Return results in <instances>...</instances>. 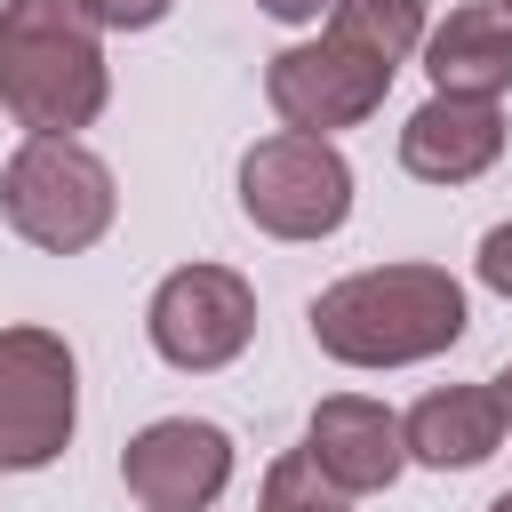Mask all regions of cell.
Listing matches in <instances>:
<instances>
[{
	"label": "cell",
	"mask_w": 512,
	"mask_h": 512,
	"mask_svg": "<svg viewBox=\"0 0 512 512\" xmlns=\"http://www.w3.org/2000/svg\"><path fill=\"white\" fill-rule=\"evenodd\" d=\"M120 480L144 512H208L232 488V432L208 416H160L120 448Z\"/></svg>",
	"instance_id": "obj_8"
},
{
	"label": "cell",
	"mask_w": 512,
	"mask_h": 512,
	"mask_svg": "<svg viewBox=\"0 0 512 512\" xmlns=\"http://www.w3.org/2000/svg\"><path fill=\"white\" fill-rule=\"evenodd\" d=\"M80 360L56 328H0V472H40L72 448Z\"/></svg>",
	"instance_id": "obj_5"
},
{
	"label": "cell",
	"mask_w": 512,
	"mask_h": 512,
	"mask_svg": "<svg viewBox=\"0 0 512 512\" xmlns=\"http://www.w3.org/2000/svg\"><path fill=\"white\" fill-rule=\"evenodd\" d=\"M240 216L272 240H328L352 216V160L328 136H256L240 152Z\"/></svg>",
	"instance_id": "obj_4"
},
{
	"label": "cell",
	"mask_w": 512,
	"mask_h": 512,
	"mask_svg": "<svg viewBox=\"0 0 512 512\" xmlns=\"http://www.w3.org/2000/svg\"><path fill=\"white\" fill-rule=\"evenodd\" d=\"M0 216L40 256H80L112 232L120 192H112V168L80 136H24L0 168Z\"/></svg>",
	"instance_id": "obj_3"
},
{
	"label": "cell",
	"mask_w": 512,
	"mask_h": 512,
	"mask_svg": "<svg viewBox=\"0 0 512 512\" xmlns=\"http://www.w3.org/2000/svg\"><path fill=\"white\" fill-rule=\"evenodd\" d=\"M424 80L432 96H464V104H504L512 96V16L496 0L448 8L440 24H424Z\"/></svg>",
	"instance_id": "obj_10"
},
{
	"label": "cell",
	"mask_w": 512,
	"mask_h": 512,
	"mask_svg": "<svg viewBox=\"0 0 512 512\" xmlns=\"http://www.w3.org/2000/svg\"><path fill=\"white\" fill-rule=\"evenodd\" d=\"M304 456L336 496H384L408 472L400 416L384 400H368V392H328L312 408V424H304Z\"/></svg>",
	"instance_id": "obj_9"
},
{
	"label": "cell",
	"mask_w": 512,
	"mask_h": 512,
	"mask_svg": "<svg viewBox=\"0 0 512 512\" xmlns=\"http://www.w3.org/2000/svg\"><path fill=\"white\" fill-rule=\"evenodd\" d=\"M144 336L184 376L232 368L248 352V336H256V288H248V272H232V264H176L152 288V304H144Z\"/></svg>",
	"instance_id": "obj_6"
},
{
	"label": "cell",
	"mask_w": 512,
	"mask_h": 512,
	"mask_svg": "<svg viewBox=\"0 0 512 512\" xmlns=\"http://www.w3.org/2000/svg\"><path fill=\"white\" fill-rule=\"evenodd\" d=\"M472 272H480V288H488V296H504V304H512V224L480 232V256H472Z\"/></svg>",
	"instance_id": "obj_15"
},
{
	"label": "cell",
	"mask_w": 512,
	"mask_h": 512,
	"mask_svg": "<svg viewBox=\"0 0 512 512\" xmlns=\"http://www.w3.org/2000/svg\"><path fill=\"white\" fill-rule=\"evenodd\" d=\"M400 448L408 464L424 472H472L504 448V400L496 384H448V392H424L408 416H400Z\"/></svg>",
	"instance_id": "obj_12"
},
{
	"label": "cell",
	"mask_w": 512,
	"mask_h": 512,
	"mask_svg": "<svg viewBox=\"0 0 512 512\" xmlns=\"http://www.w3.org/2000/svg\"><path fill=\"white\" fill-rule=\"evenodd\" d=\"M504 160V104H464V96H424L400 128V168L416 184H472Z\"/></svg>",
	"instance_id": "obj_11"
},
{
	"label": "cell",
	"mask_w": 512,
	"mask_h": 512,
	"mask_svg": "<svg viewBox=\"0 0 512 512\" xmlns=\"http://www.w3.org/2000/svg\"><path fill=\"white\" fill-rule=\"evenodd\" d=\"M256 8H264V16H280V24H320L336 0H256Z\"/></svg>",
	"instance_id": "obj_16"
},
{
	"label": "cell",
	"mask_w": 512,
	"mask_h": 512,
	"mask_svg": "<svg viewBox=\"0 0 512 512\" xmlns=\"http://www.w3.org/2000/svg\"><path fill=\"white\" fill-rule=\"evenodd\" d=\"M168 8H176V0H80V16H88L96 32H152Z\"/></svg>",
	"instance_id": "obj_14"
},
{
	"label": "cell",
	"mask_w": 512,
	"mask_h": 512,
	"mask_svg": "<svg viewBox=\"0 0 512 512\" xmlns=\"http://www.w3.org/2000/svg\"><path fill=\"white\" fill-rule=\"evenodd\" d=\"M392 96V64L360 56L352 40L320 32V40H296L264 64V104L280 112L288 136H336V128H360L376 104Z\"/></svg>",
	"instance_id": "obj_7"
},
{
	"label": "cell",
	"mask_w": 512,
	"mask_h": 512,
	"mask_svg": "<svg viewBox=\"0 0 512 512\" xmlns=\"http://www.w3.org/2000/svg\"><path fill=\"white\" fill-rule=\"evenodd\" d=\"M352 496H336L320 472H312V456L304 448H288L272 472H264V496H256V512H344Z\"/></svg>",
	"instance_id": "obj_13"
},
{
	"label": "cell",
	"mask_w": 512,
	"mask_h": 512,
	"mask_svg": "<svg viewBox=\"0 0 512 512\" xmlns=\"http://www.w3.org/2000/svg\"><path fill=\"white\" fill-rule=\"evenodd\" d=\"M496 8H504V16H512V0H496Z\"/></svg>",
	"instance_id": "obj_18"
},
{
	"label": "cell",
	"mask_w": 512,
	"mask_h": 512,
	"mask_svg": "<svg viewBox=\"0 0 512 512\" xmlns=\"http://www.w3.org/2000/svg\"><path fill=\"white\" fill-rule=\"evenodd\" d=\"M104 96L112 64L80 0H0V104L24 136H80Z\"/></svg>",
	"instance_id": "obj_2"
},
{
	"label": "cell",
	"mask_w": 512,
	"mask_h": 512,
	"mask_svg": "<svg viewBox=\"0 0 512 512\" xmlns=\"http://www.w3.org/2000/svg\"><path fill=\"white\" fill-rule=\"evenodd\" d=\"M464 280L448 264H368L312 296V344L344 368H416L464 344Z\"/></svg>",
	"instance_id": "obj_1"
},
{
	"label": "cell",
	"mask_w": 512,
	"mask_h": 512,
	"mask_svg": "<svg viewBox=\"0 0 512 512\" xmlns=\"http://www.w3.org/2000/svg\"><path fill=\"white\" fill-rule=\"evenodd\" d=\"M408 8H424V0H408Z\"/></svg>",
	"instance_id": "obj_19"
},
{
	"label": "cell",
	"mask_w": 512,
	"mask_h": 512,
	"mask_svg": "<svg viewBox=\"0 0 512 512\" xmlns=\"http://www.w3.org/2000/svg\"><path fill=\"white\" fill-rule=\"evenodd\" d=\"M488 512H512V488H504V496H496V504H488Z\"/></svg>",
	"instance_id": "obj_17"
}]
</instances>
